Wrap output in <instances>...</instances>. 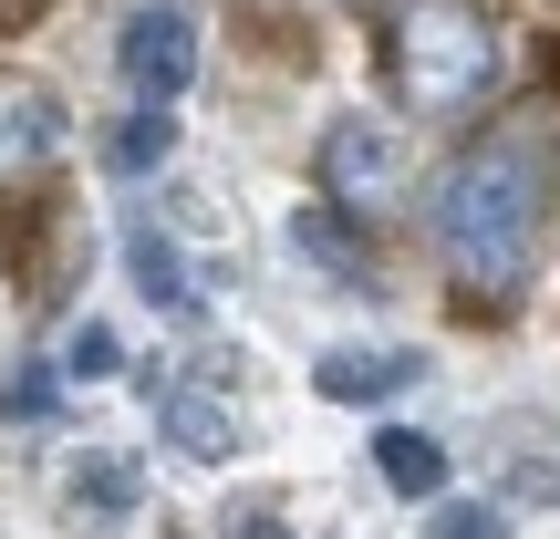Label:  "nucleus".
Segmentation results:
<instances>
[{
	"label": "nucleus",
	"instance_id": "2eb2a0df",
	"mask_svg": "<svg viewBox=\"0 0 560 539\" xmlns=\"http://www.w3.org/2000/svg\"><path fill=\"white\" fill-rule=\"evenodd\" d=\"M115 363H125V342L104 332V321H83V332H73V353H62V374H115Z\"/></svg>",
	"mask_w": 560,
	"mask_h": 539
},
{
	"label": "nucleus",
	"instance_id": "423d86ee",
	"mask_svg": "<svg viewBox=\"0 0 560 539\" xmlns=\"http://www.w3.org/2000/svg\"><path fill=\"white\" fill-rule=\"evenodd\" d=\"M62 136H73L62 94H42V83H0V177H32Z\"/></svg>",
	"mask_w": 560,
	"mask_h": 539
},
{
	"label": "nucleus",
	"instance_id": "f03ea898",
	"mask_svg": "<svg viewBox=\"0 0 560 539\" xmlns=\"http://www.w3.org/2000/svg\"><path fill=\"white\" fill-rule=\"evenodd\" d=\"M384 62H395V94L416 115H478L499 94V21L478 0H416L384 42Z\"/></svg>",
	"mask_w": 560,
	"mask_h": 539
},
{
	"label": "nucleus",
	"instance_id": "9d476101",
	"mask_svg": "<svg viewBox=\"0 0 560 539\" xmlns=\"http://www.w3.org/2000/svg\"><path fill=\"white\" fill-rule=\"evenodd\" d=\"M125 280L145 291V312H198V280H187L166 229H125Z\"/></svg>",
	"mask_w": 560,
	"mask_h": 539
},
{
	"label": "nucleus",
	"instance_id": "1a4fd4ad",
	"mask_svg": "<svg viewBox=\"0 0 560 539\" xmlns=\"http://www.w3.org/2000/svg\"><path fill=\"white\" fill-rule=\"evenodd\" d=\"M166 446H187V457H240V415H229L208 384H166Z\"/></svg>",
	"mask_w": 560,
	"mask_h": 539
},
{
	"label": "nucleus",
	"instance_id": "f257e3e1",
	"mask_svg": "<svg viewBox=\"0 0 560 539\" xmlns=\"http://www.w3.org/2000/svg\"><path fill=\"white\" fill-rule=\"evenodd\" d=\"M436 260L478 301V321H499L509 301L529 291V260H540V145L529 136H488L446 166L436 187Z\"/></svg>",
	"mask_w": 560,
	"mask_h": 539
},
{
	"label": "nucleus",
	"instance_id": "ddd939ff",
	"mask_svg": "<svg viewBox=\"0 0 560 539\" xmlns=\"http://www.w3.org/2000/svg\"><path fill=\"white\" fill-rule=\"evenodd\" d=\"M62 415V363H11V395H0V425H52Z\"/></svg>",
	"mask_w": 560,
	"mask_h": 539
},
{
	"label": "nucleus",
	"instance_id": "f8f14e48",
	"mask_svg": "<svg viewBox=\"0 0 560 539\" xmlns=\"http://www.w3.org/2000/svg\"><path fill=\"white\" fill-rule=\"evenodd\" d=\"M177 156V115H166V104H136V115L115 125V136H104V177H156V166Z\"/></svg>",
	"mask_w": 560,
	"mask_h": 539
},
{
	"label": "nucleus",
	"instance_id": "9b49d317",
	"mask_svg": "<svg viewBox=\"0 0 560 539\" xmlns=\"http://www.w3.org/2000/svg\"><path fill=\"white\" fill-rule=\"evenodd\" d=\"M374 478L395 488V499H446V446L416 436V425H384L374 436Z\"/></svg>",
	"mask_w": 560,
	"mask_h": 539
},
{
	"label": "nucleus",
	"instance_id": "7ed1b4c3",
	"mask_svg": "<svg viewBox=\"0 0 560 539\" xmlns=\"http://www.w3.org/2000/svg\"><path fill=\"white\" fill-rule=\"evenodd\" d=\"M322 187H332L342 219H384V208L405 198V136L374 115H342L332 136H322Z\"/></svg>",
	"mask_w": 560,
	"mask_h": 539
},
{
	"label": "nucleus",
	"instance_id": "0eeeda50",
	"mask_svg": "<svg viewBox=\"0 0 560 539\" xmlns=\"http://www.w3.org/2000/svg\"><path fill=\"white\" fill-rule=\"evenodd\" d=\"M136 508H145V457L104 446V457L73 467V519H83V529H125Z\"/></svg>",
	"mask_w": 560,
	"mask_h": 539
},
{
	"label": "nucleus",
	"instance_id": "6e6552de",
	"mask_svg": "<svg viewBox=\"0 0 560 539\" xmlns=\"http://www.w3.org/2000/svg\"><path fill=\"white\" fill-rule=\"evenodd\" d=\"M291 249L312 270H332V280H374V249H363V229L342 219L332 198H322V208H291Z\"/></svg>",
	"mask_w": 560,
	"mask_h": 539
},
{
	"label": "nucleus",
	"instance_id": "39448f33",
	"mask_svg": "<svg viewBox=\"0 0 560 539\" xmlns=\"http://www.w3.org/2000/svg\"><path fill=\"white\" fill-rule=\"evenodd\" d=\"M405 384H425L416 342H332V353H312V395L322 405H384Z\"/></svg>",
	"mask_w": 560,
	"mask_h": 539
},
{
	"label": "nucleus",
	"instance_id": "4468645a",
	"mask_svg": "<svg viewBox=\"0 0 560 539\" xmlns=\"http://www.w3.org/2000/svg\"><path fill=\"white\" fill-rule=\"evenodd\" d=\"M425 539H509V508L499 499H436L425 508Z\"/></svg>",
	"mask_w": 560,
	"mask_h": 539
},
{
	"label": "nucleus",
	"instance_id": "dca6fc26",
	"mask_svg": "<svg viewBox=\"0 0 560 539\" xmlns=\"http://www.w3.org/2000/svg\"><path fill=\"white\" fill-rule=\"evenodd\" d=\"M219 539H291V519H280L270 499H240V508L219 519Z\"/></svg>",
	"mask_w": 560,
	"mask_h": 539
},
{
	"label": "nucleus",
	"instance_id": "20e7f679",
	"mask_svg": "<svg viewBox=\"0 0 560 539\" xmlns=\"http://www.w3.org/2000/svg\"><path fill=\"white\" fill-rule=\"evenodd\" d=\"M115 73L136 83L145 104L187 94V83H198V11H187V0H145V11H125V32H115Z\"/></svg>",
	"mask_w": 560,
	"mask_h": 539
}]
</instances>
